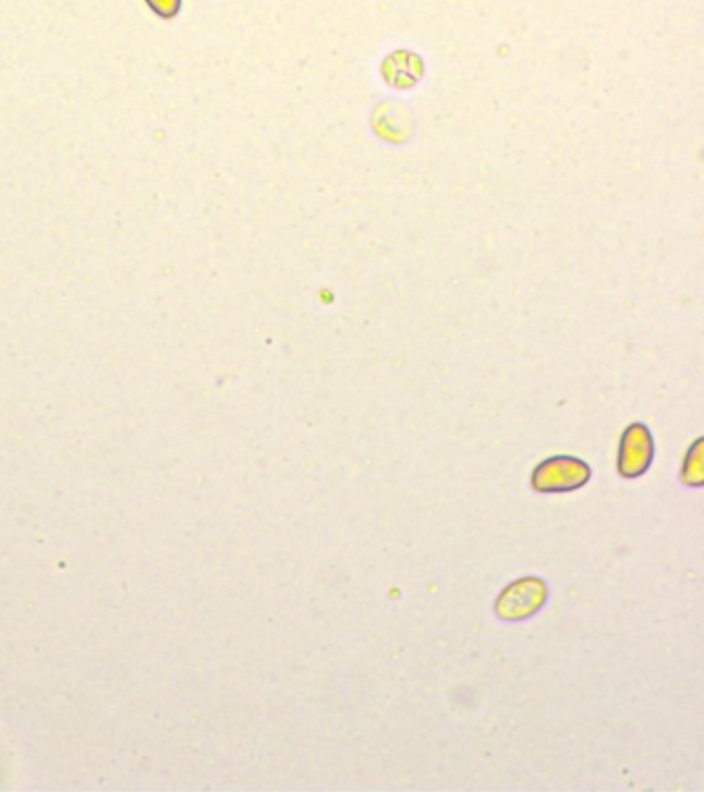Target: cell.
Segmentation results:
<instances>
[{
  "instance_id": "1",
  "label": "cell",
  "mask_w": 704,
  "mask_h": 792,
  "mask_svg": "<svg viewBox=\"0 0 704 792\" xmlns=\"http://www.w3.org/2000/svg\"><path fill=\"white\" fill-rule=\"evenodd\" d=\"M591 468L581 459L572 456H554L539 466H535L531 475V485L539 494H562L574 491L588 484Z\"/></svg>"
},
{
  "instance_id": "2",
  "label": "cell",
  "mask_w": 704,
  "mask_h": 792,
  "mask_svg": "<svg viewBox=\"0 0 704 792\" xmlns=\"http://www.w3.org/2000/svg\"><path fill=\"white\" fill-rule=\"evenodd\" d=\"M548 599L544 580L529 578L512 582L496 600V613L505 621H521L535 616Z\"/></svg>"
},
{
  "instance_id": "3",
  "label": "cell",
  "mask_w": 704,
  "mask_h": 792,
  "mask_svg": "<svg viewBox=\"0 0 704 792\" xmlns=\"http://www.w3.org/2000/svg\"><path fill=\"white\" fill-rule=\"evenodd\" d=\"M653 438L643 424H632L624 431L618 454V471L624 479H636L645 475L653 463Z\"/></svg>"
},
{
  "instance_id": "4",
  "label": "cell",
  "mask_w": 704,
  "mask_h": 792,
  "mask_svg": "<svg viewBox=\"0 0 704 792\" xmlns=\"http://www.w3.org/2000/svg\"><path fill=\"white\" fill-rule=\"evenodd\" d=\"M147 4L156 11L159 17H174L178 11H180V0H147Z\"/></svg>"
}]
</instances>
